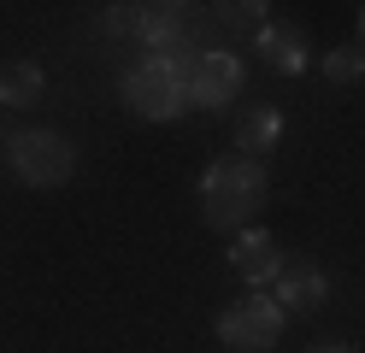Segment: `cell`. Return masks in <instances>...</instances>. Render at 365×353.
I'll list each match as a JSON object with an SVG mask.
<instances>
[{
    "mask_svg": "<svg viewBox=\"0 0 365 353\" xmlns=\"http://www.w3.org/2000/svg\"><path fill=\"white\" fill-rule=\"evenodd\" d=\"M283 306L277 300H265V295H247L236 300L230 312H218V342L230 347V353H271L283 342Z\"/></svg>",
    "mask_w": 365,
    "mask_h": 353,
    "instance_id": "obj_4",
    "label": "cell"
},
{
    "mask_svg": "<svg viewBox=\"0 0 365 353\" xmlns=\"http://www.w3.org/2000/svg\"><path fill=\"white\" fill-rule=\"evenodd\" d=\"M254 47H259V59L271 71H283V77L307 71V41H301V30H289V24H265V30L254 36Z\"/></svg>",
    "mask_w": 365,
    "mask_h": 353,
    "instance_id": "obj_9",
    "label": "cell"
},
{
    "mask_svg": "<svg viewBox=\"0 0 365 353\" xmlns=\"http://www.w3.org/2000/svg\"><path fill=\"white\" fill-rule=\"evenodd\" d=\"M230 265L247 282H277V271L289 265V253L277 247L271 230H242V235H230Z\"/></svg>",
    "mask_w": 365,
    "mask_h": 353,
    "instance_id": "obj_8",
    "label": "cell"
},
{
    "mask_svg": "<svg viewBox=\"0 0 365 353\" xmlns=\"http://www.w3.org/2000/svg\"><path fill=\"white\" fill-rule=\"evenodd\" d=\"M324 77L330 83H359L365 77V47H336V53H324Z\"/></svg>",
    "mask_w": 365,
    "mask_h": 353,
    "instance_id": "obj_12",
    "label": "cell"
},
{
    "mask_svg": "<svg viewBox=\"0 0 365 353\" xmlns=\"http://www.w3.org/2000/svg\"><path fill=\"white\" fill-rule=\"evenodd\" d=\"M277 141H283V112L277 106H259V112H247L242 124H236V153H247V159L271 153Z\"/></svg>",
    "mask_w": 365,
    "mask_h": 353,
    "instance_id": "obj_10",
    "label": "cell"
},
{
    "mask_svg": "<svg viewBox=\"0 0 365 353\" xmlns=\"http://www.w3.org/2000/svg\"><path fill=\"white\" fill-rule=\"evenodd\" d=\"M182 88H189V106L200 112H218L242 94V59L230 47H212V53H195L182 65Z\"/></svg>",
    "mask_w": 365,
    "mask_h": 353,
    "instance_id": "obj_5",
    "label": "cell"
},
{
    "mask_svg": "<svg viewBox=\"0 0 365 353\" xmlns=\"http://www.w3.org/2000/svg\"><path fill=\"white\" fill-rule=\"evenodd\" d=\"M318 353H348V347H318Z\"/></svg>",
    "mask_w": 365,
    "mask_h": 353,
    "instance_id": "obj_15",
    "label": "cell"
},
{
    "mask_svg": "<svg viewBox=\"0 0 365 353\" xmlns=\"http://www.w3.org/2000/svg\"><path fill=\"white\" fill-rule=\"evenodd\" d=\"M41 101V65H6L0 71V106H36Z\"/></svg>",
    "mask_w": 365,
    "mask_h": 353,
    "instance_id": "obj_11",
    "label": "cell"
},
{
    "mask_svg": "<svg viewBox=\"0 0 365 353\" xmlns=\"http://www.w3.org/2000/svg\"><path fill=\"white\" fill-rule=\"evenodd\" d=\"M142 41L153 47V59H177L189 53V41H195V18L189 6H142Z\"/></svg>",
    "mask_w": 365,
    "mask_h": 353,
    "instance_id": "obj_7",
    "label": "cell"
},
{
    "mask_svg": "<svg viewBox=\"0 0 365 353\" xmlns=\"http://www.w3.org/2000/svg\"><path fill=\"white\" fill-rule=\"evenodd\" d=\"M6 159H12V171L30 188H59L77 171V148L65 135H53V130H18L6 141Z\"/></svg>",
    "mask_w": 365,
    "mask_h": 353,
    "instance_id": "obj_3",
    "label": "cell"
},
{
    "mask_svg": "<svg viewBox=\"0 0 365 353\" xmlns=\"http://www.w3.org/2000/svg\"><path fill=\"white\" fill-rule=\"evenodd\" d=\"M124 106L135 118H177L189 106V88H182V65L177 59H142L124 71Z\"/></svg>",
    "mask_w": 365,
    "mask_h": 353,
    "instance_id": "obj_2",
    "label": "cell"
},
{
    "mask_svg": "<svg viewBox=\"0 0 365 353\" xmlns=\"http://www.w3.org/2000/svg\"><path fill=\"white\" fill-rule=\"evenodd\" d=\"M271 289H277V295H265V300H277L283 318H289V312H318V306L330 300V277L318 271V265H307V259H289Z\"/></svg>",
    "mask_w": 365,
    "mask_h": 353,
    "instance_id": "obj_6",
    "label": "cell"
},
{
    "mask_svg": "<svg viewBox=\"0 0 365 353\" xmlns=\"http://www.w3.org/2000/svg\"><path fill=\"white\" fill-rule=\"evenodd\" d=\"M265 195H271L265 165L247 159V153H224L200 177V212H207L212 230H230V235L254 230V218L265 212Z\"/></svg>",
    "mask_w": 365,
    "mask_h": 353,
    "instance_id": "obj_1",
    "label": "cell"
},
{
    "mask_svg": "<svg viewBox=\"0 0 365 353\" xmlns=\"http://www.w3.org/2000/svg\"><path fill=\"white\" fill-rule=\"evenodd\" d=\"M359 41H365V6H359Z\"/></svg>",
    "mask_w": 365,
    "mask_h": 353,
    "instance_id": "obj_14",
    "label": "cell"
},
{
    "mask_svg": "<svg viewBox=\"0 0 365 353\" xmlns=\"http://www.w3.org/2000/svg\"><path fill=\"white\" fill-rule=\"evenodd\" d=\"M106 30L112 36H142V6H106Z\"/></svg>",
    "mask_w": 365,
    "mask_h": 353,
    "instance_id": "obj_13",
    "label": "cell"
}]
</instances>
